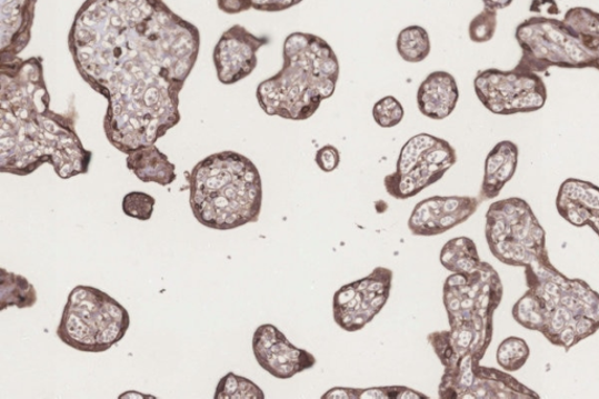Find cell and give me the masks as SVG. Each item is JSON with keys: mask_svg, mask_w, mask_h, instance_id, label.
<instances>
[{"mask_svg": "<svg viewBox=\"0 0 599 399\" xmlns=\"http://www.w3.org/2000/svg\"><path fill=\"white\" fill-rule=\"evenodd\" d=\"M503 287L488 262L470 275L452 273L443 283L442 301L450 330L431 332L428 341L443 368L466 359L479 362L493 340V317L501 303Z\"/></svg>", "mask_w": 599, "mask_h": 399, "instance_id": "277c9868", "label": "cell"}, {"mask_svg": "<svg viewBox=\"0 0 599 399\" xmlns=\"http://www.w3.org/2000/svg\"><path fill=\"white\" fill-rule=\"evenodd\" d=\"M77 120V112L51 109L40 57H2L0 171L28 176L48 163L61 180L88 173L93 152L78 137Z\"/></svg>", "mask_w": 599, "mask_h": 399, "instance_id": "7a4b0ae2", "label": "cell"}, {"mask_svg": "<svg viewBox=\"0 0 599 399\" xmlns=\"http://www.w3.org/2000/svg\"><path fill=\"white\" fill-rule=\"evenodd\" d=\"M269 42L268 37H258L241 26L229 29L213 51L218 80L230 86L250 77L257 69L259 50Z\"/></svg>", "mask_w": 599, "mask_h": 399, "instance_id": "5bb4252c", "label": "cell"}, {"mask_svg": "<svg viewBox=\"0 0 599 399\" xmlns=\"http://www.w3.org/2000/svg\"><path fill=\"white\" fill-rule=\"evenodd\" d=\"M563 23L579 37L591 51L599 43V13L588 8H572L567 11Z\"/></svg>", "mask_w": 599, "mask_h": 399, "instance_id": "cb8c5ba5", "label": "cell"}, {"mask_svg": "<svg viewBox=\"0 0 599 399\" xmlns=\"http://www.w3.org/2000/svg\"><path fill=\"white\" fill-rule=\"evenodd\" d=\"M37 0H2V57H18L31 40Z\"/></svg>", "mask_w": 599, "mask_h": 399, "instance_id": "e0dca14e", "label": "cell"}, {"mask_svg": "<svg viewBox=\"0 0 599 399\" xmlns=\"http://www.w3.org/2000/svg\"><path fill=\"white\" fill-rule=\"evenodd\" d=\"M190 207L203 227L229 231L257 223L262 208V182L257 166L227 150L198 162L188 177Z\"/></svg>", "mask_w": 599, "mask_h": 399, "instance_id": "5b68a950", "label": "cell"}, {"mask_svg": "<svg viewBox=\"0 0 599 399\" xmlns=\"http://www.w3.org/2000/svg\"><path fill=\"white\" fill-rule=\"evenodd\" d=\"M263 391L247 377L229 372L221 377L216 388L214 399H264Z\"/></svg>", "mask_w": 599, "mask_h": 399, "instance_id": "484cf974", "label": "cell"}, {"mask_svg": "<svg viewBox=\"0 0 599 399\" xmlns=\"http://www.w3.org/2000/svg\"><path fill=\"white\" fill-rule=\"evenodd\" d=\"M440 263L451 273L470 275L482 263L476 242L468 237L449 240L440 252Z\"/></svg>", "mask_w": 599, "mask_h": 399, "instance_id": "ffe728a7", "label": "cell"}, {"mask_svg": "<svg viewBox=\"0 0 599 399\" xmlns=\"http://www.w3.org/2000/svg\"><path fill=\"white\" fill-rule=\"evenodd\" d=\"M69 48L81 78L108 101L103 130L119 151L157 144L180 123L201 36L163 0H86Z\"/></svg>", "mask_w": 599, "mask_h": 399, "instance_id": "6da1fadb", "label": "cell"}, {"mask_svg": "<svg viewBox=\"0 0 599 399\" xmlns=\"http://www.w3.org/2000/svg\"><path fill=\"white\" fill-rule=\"evenodd\" d=\"M456 163L457 152L450 142L420 132L399 152L396 170L386 176V190L405 201L439 182Z\"/></svg>", "mask_w": 599, "mask_h": 399, "instance_id": "30bf717a", "label": "cell"}, {"mask_svg": "<svg viewBox=\"0 0 599 399\" xmlns=\"http://www.w3.org/2000/svg\"><path fill=\"white\" fill-rule=\"evenodd\" d=\"M429 399L430 397L402 386L377 387L369 389L335 388L328 390L322 399Z\"/></svg>", "mask_w": 599, "mask_h": 399, "instance_id": "7402d4cb", "label": "cell"}, {"mask_svg": "<svg viewBox=\"0 0 599 399\" xmlns=\"http://www.w3.org/2000/svg\"><path fill=\"white\" fill-rule=\"evenodd\" d=\"M252 349L258 365L279 380H290L317 365L313 353L292 345L278 327L270 323L257 328Z\"/></svg>", "mask_w": 599, "mask_h": 399, "instance_id": "4fadbf2b", "label": "cell"}, {"mask_svg": "<svg viewBox=\"0 0 599 399\" xmlns=\"http://www.w3.org/2000/svg\"><path fill=\"white\" fill-rule=\"evenodd\" d=\"M560 216L576 228H591L599 237V209H580L569 206L557 207Z\"/></svg>", "mask_w": 599, "mask_h": 399, "instance_id": "4dcf8cb0", "label": "cell"}, {"mask_svg": "<svg viewBox=\"0 0 599 399\" xmlns=\"http://www.w3.org/2000/svg\"><path fill=\"white\" fill-rule=\"evenodd\" d=\"M406 110L401 101L392 96H387L377 101L372 107L373 121L382 128H393L405 119Z\"/></svg>", "mask_w": 599, "mask_h": 399, "instance_id": "83f0119b", "label": "cell"}, {"mask_svg": "<svg viewBox=\"0 0 599 399\" xmlns=\"http://www.w3.org/2000/svg\"><path fill=\"white\" fill-rule=\"evenodd\" d=\"M393 273L387 268H376L363 279L347 283L332 298V317L346 331L362 330L387 305Z\"/></svg>", "mask_w": 599, "mask_h": 399, "instance_id": "7c38bea8", "label": "cell"}, {"mask_svg": "<svg viewBox=\"0 0 599 399\" xmlns=\"http://www.w3.org/2000/svg\"><path fill=\"white\" fill-rule=\"evenodd\" d=\"M459 97L456 78L446 71H435L419 84L417 107L425 117L441 121L452 116Z\"/></svg>", "mask_w": 599, "mask_h": 399, "instance_id": "2e32d148", "label": "cell"}, {"mask_svg": "<svg viewBox=\"0 0 599 399\" xmlns=\"http://www.w3.org/2000/svg\"><path fill=\"white\" fill-rule=\"evenodd\" d=\"M547 309L541 332L553 346L567 352L599 330V295L581 279H569L559 270L527 282Z\"/></svg>", "mask_w": 599, "mask_h": 399, "instance_id": "52a82bcc", "label": "cell"}, {"mask_svg": "<svg viewBox=\"0 0 599 399\" xmlns=\"http://www.w3.org/2000/svg\"><path fill=\"white\" fill-rule=\"evenodd\" d=\"M396 49L405 61L418 63L425 61L431 53L429 32L419 26H411L399 32Z\"/></svg>", "mask_w": 599, "mask_h": 399, "instance_id": "603a6c76", "label": "cell"}, {"mask_svg": "<svg viewBox=\"0 0 599 399\" xmlns=\"http://www.w3.org/2000/svg\"><path fill=\"white\" fill-rule=\"evenodd\" d=\"M127 168L143 183L169 187L177 179L176 166L157 144L146 146L127 154Z\"/></svg>", "mask_w": 599, "mask_h": 399, "instance_id": "d6986e66", "label": "cell"}, {"mask_svg": "<svg viewBox=\"0 0 599 399\" xmlns=\"http://www.w3.org/2000/svg\"><path fill=\"white\" fill-rule=\"evenodd\" d=\"M519 163V147L512 141H501L487 154L481 201L499 197L506 184L513 179Z\"/></svg>", "mask_w": 599, "mask_h": 399, "instance_id": "ac0fdd59", "label": "cell"}, {"mask_svg": "<svg viewBox=\"0 0 599 399\" xmlns=\"http://www.w3.org/2000/svg\"><path fill=\"white\" fill-rule=\"evenodd\" d=\"M38 301L36 287L23 276L0 269V312L10 307L32 308Z\"/></svg>", "mask_w": 599, "mask_h": 399, "instance_id": "44dd1931", "label": "cell"}, {"mask_svg": "<svg viewBox=\"0 0 599 399\" xmlns=\"http://www.w3.org/2000/svg\"><path fill=\"white\" fill-rule=\"evenodd\" d=\"M302 2L303 0H251L252 9L261 12H282Z\"/></svg>", "mask_w": 599, "mask_h": 399, "instance_id": "d6a6232c", "label": "cell"}, {"mask_svg": "<svg viewBox=\"0 0 599 399\" xmlns=\"http://www.w3.org/2000/svg\"><path fill=\"white\" fill-rule=\"evenodd\" d=\"M529 357L528 343L517 337L507 338L497 350V362L507 372H516L522 369Z\"/></svg>", "mask_w": 599, "mask_h": 399, "instance_id": "4316f807", "label": "cell"}, {"mask_svg": "<svg viewBox=\"0 0 599 399\" xmlns=\"http://www.w3.org/2000/svg\"><path fill=\"white\" fill-rule=\"evenodd\" d=\"M515 320L523 328L542 332L547 322V309L537 292L529 290L513 306Z\"/></svg>", "mask_w": 599, "mask_h": 399, "instance_id": "d4e9b609", "label": "cell"}, {"mask_svg": "<svg viewBox=\"0 0 599 399\" xmlns=\"http://www.w3.org/2000/svg\"><path fill=\"white\" fill-rule=\"evenodd\" d=\"M485 235L488 248L505 265L526 269L549 259L546 231L522 198L495 202L486 213Z\"/></svg>", "mask_w": 599, "mask_h": 399, "instance_id": "ba28073f", "label": "cell"}, {"mask_svg": "<svg viewBox=\"0 0 599 399\" xmlns=\"http://www.w3.org/2000/svg\"><path fill=\"white\" fill-rule=\"evenodd\" d=\"M516 39L522 51L516 69L543 73L549 69H597V59L563 20L545 16L526 19L517 28Z\"/></svg>", "mask_w": 599, "mask_h": 399, "instance_id": "9c48e42d", "label": "cell"}, {"mask_svg": "<svg viewBox=\"0 0 599 399\" xmlns=\"http://www.w3.org/2000/svg\"><path fill=\"white\" fill-rule=\"evenodd\" d=\"M129 327L124 306L97 287L79 285L63 307L56 335L72 349L100 353L121 342Z\"/></svg>", "mask_w": 599, "mask_h": 399, "instance_id": "8992f818", "label": "cell"}, {"mask_svg": "<svg viewBox=\"0 0 599 399\" xmlns=\"http://www.w3.org/2000/svg\"><path fill=\"white\" fill-rule=\"evenodd\" d=\"M220 11L228 14H238L252 9L251 0H217Z\"/></svg>", "mask_w": 599, "mask_h": 399, "instance_id": "836d02e7", "label": "cell"}, {"mask_svg": "<svg viewBox=\"0 0 599 399\" xmlns=\"http://www.w3.org/2000/svg\"><path fill=\"white\" fill-rule=\"evenodd\" d=\"M316 163L323 172L336 171L341 163L340 150L331 144L321 147L317 151Z\"/></svg>", "mask_w": 599, "mask_h": 399, "instance_id": "1f68e13d", "label": "cell"}, {"mask_svg": "<svg viewBox=\"0 0 599 399\" xmlns=\"http://www.w3.org/2000/svg\"><path fill=\"white\" fill-rule=\"evenodd\" d=\"M475 92L482 106L496 116L535 113L547 102L543 79L538 73L486 69L477 73Z\"/></svg>", "mask_w": 599, "mask_h": 399, "instance_id": "8fae6325", "label": "cell"}, {"mask_svg": "<svg viewBox=\"0 0 599 399\" xmlns=\"http://www.w3.org/2000/svg\"><path fill=\"white\" fill-rule=\"evenodd\" d=\"M157 199L142 191H131L122 199V211L127 217L147 221L153 215Z\"/></svg>", "mask_w": 599, "mask_h": 399, "instance_id": "f1b7e54d", "label": "cell"}, {"mask_svg": "<svg viewBox=\"0 0 599 399\" xmlns=\"http://www.w3.org/2000/svg\"><path fill=\"white\" fill-rule=\"evenodd\" d=\"M480 198L469 196H433L419 202L408 221L413 236L433 237L468 221L479 209Z\"/></svg>", "mask_w": 599, "mask_h": 399, "instance_id": "9a60e30c", "label": "cell"}, {"mask_svg": "<svg viewBox=\"0 0 599 399\" xmlns=\"http://www.w3.org/2000/svg\"><path fill=\"white\" fill-rule=\"evenodd\" d=\"M282 68L257 88V100L269 117L306 121L337 91L341 66L323 38L306 32L288 36Z\"/></svg>", "mask_w": 599, "mask_h": 399, "instance_id": "3957f363", "label": "cell"}, {"mask_svg": "<svg viewBox=\"0 0 599 399\" xmlns=\"http://www.w3.org/2000/svg\"><path fill=\"white\" fill-rule=\"evenodd\" d=\"M498 28V11L485 8L470 23L469 36L473 42L483 43L493 39Z\"/></svg>", "mask_w": 599, "mask_h": 399, "instance_id": "f546056e", "label": "cell"}, {"mask_svg": "<svg viewBox=\"0 0 599 399\" xmlns=\"http://www.w3.org/2000/svg\"><path fill=\"white\" fill-rule=\"evenodd\" d=\"M482 3L485 8H490L499 11L512 4L513 0H482Z\"/></svg>", "mask_w": 599, "mask_h": 399, "instance_id": "e575fe53", "label": "cell"}, {"mask_svg": "<svg viewBox=\"0 0 599 399\" xmlns=\"http://www.w3.org/2000/svg\"><path fill=\"white\" fill-rule=\"evenodd\" d=\"M593 53L596 56V59H597V71H599V43L598 46L593 49Z\"/></svg>", "mask_w": 599, "mask_h": 399, "instance_id": "d590c367", "label": "cell"}]
</instances>
